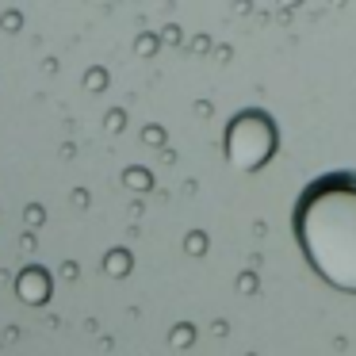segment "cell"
Segmentation results:
<instances>
[{
    "instance_id": "7a4b0ae2",
    "label": "cell",
    "mask_w": 356,
    "mask_h": 356,
    "mask_svg": "<svg viewBox=\"0 0 356 356\" xmlns=\"http://www.w3.org/2000/svg\"><path fill=\"white\" fill-rule=\"evenodd\" d=\"M276 154V123L261 108H245L226 123V161L238 172H257Z\"/></svg>"
},
{
    "instance_id": "6da1fadb",
    "label": "cell",
    "mask_w": 356,
    "mask_h": 356,
    "mask_svg": "<svg viewBox=\"0 0 356 356\" xmlns=\"http://www.w3.org/2000/svg\"><path fill=\"white\" fill-rule=\"evenodd\" d=\"M291 230L310 272L345 295H356V172L333 169L299 192Z\"/></svg>"
}]
</instances>
